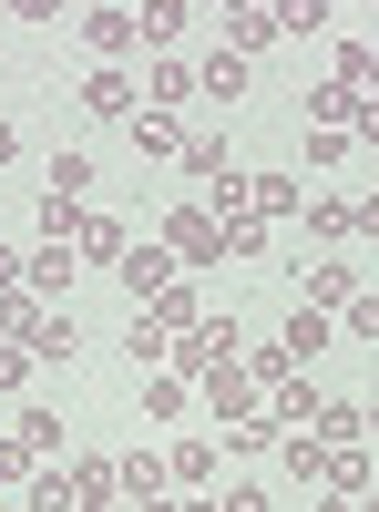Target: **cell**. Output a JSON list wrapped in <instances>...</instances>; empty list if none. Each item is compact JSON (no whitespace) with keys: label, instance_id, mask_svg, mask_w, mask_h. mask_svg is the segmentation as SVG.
<instances>
[{"label":"cell","instance_id":"cell-38","mask_svg":"<svg viewBox=\"0 0 379 512\" xmlns=\"http://www.w3.org/2000/svg\"><path fill=\"white\" fill-rule=\"evenodd\" d=\"M31 512H72V472H31Z\"/></svg>","mask_w":379,"mask_h":512},{"label":"cell","instance_id":"cell-46","mask_svg":"<svg viewBox=\"0 0 379 512\" xmlns=\"http://www.w3.org/2000/svg\"><path fill=\"white\" fill-rule=\"evenodd\" d=\"M11 164H21V134H11V123H0V175H11Z\"/></svg>","mask_w":379,"mask_h":512},{"label":"cell","instance_id":"cell-20","mask_svg":"<svg viewBox=\"0 0 379 512\" xmlns=\"http://www.w3.org/2000/svg\"><path fill=\"white\" fill-rule=\"evenodd\" d=\"M144 420H195V379L185 369H144Z\"/></svg>","mask_w":379,"mask_h":512},{"label":"cell","instance_id":"cell-31","mask_svg":"<svg viewBox=\"0 0 379 512\" xmlns=\"http://www.w3.org/2000/svg\"><path fill=\"white\" fill-rule=\"evenodd\" d=\"M226 52H236V62L277 52V21H267V11H236V21H226Z\"/></svg>","mask_w":379,"mask_h":512},{"label":"cell","instance_id":"cell-15","mask_svg":"<svg viewBox=\"0 0 379 512\" xmlns=\"http://www.w3.org/2000/svg\"><path fill=\"white\" fill-rule=\"evenodd\" d=\"M175 164H185V185H195V195H216V185L236 175V144H226V134H185Z\"/></svg>","mask_w":379,"mask_h":512},{"label":"cell","instance_id":"cell-18","mask_svg":"<svg viewBox=\"0 0 379 512\" xmlns=\"http://www.w3.org/2000/svg\"><path fill=\"white\" fill-rule=\"evenodd\" d=\"M328 82H349L359 103H379V41H359V31H349L339 52H328Z\"/></svg>","mask_w":379,"mask_h":512},{"label":"cell","instance_id":"cell-48","mask_svg":"<svg viewBox=\"0 0 379 512\" xmlns=\"http://www.w3.org/2000/svg\"><path fill=\"white\" fill-rule=\"evenodd\" d=\"M134 512H185V492H164V502H134Z\"/></svg>","mask_w":379,"mask_h":512},{"label":"cell","instance_id":"cell-25","mask_svg":"<svg viewBox=\"0 0 379 512\" xmlns=\"http://www.w3.org/2000/svg\"><path fill=\"white\" fill-rule=\"evenodd\" d=\"M277 472L287 482H328V441L318 431H277Z\"/></svg>","mask_w":379,"mask_h":512},{"label":"cell","instance_id":"cell-34","mask_svg":"<svg viewBox=\"0 0 379 512\" xmlns=\"http://www.w3.org/2000/svg\"><path fill=\"white\" fill-rule=\"evenodd\" d=\"M226 451H236V461H257V451H277V420H267V410H257V420H236V431H226Z\"/></svg>","mask_w":379,"mask_h":512},{"label":"cell","instance_id":"cell-44","mask_svg":"<svg viewBox=\"0 0 379 512\" xmlns=\"http://www.w3.org/2000/svg\"><path fill=\"white\" fill-rule=\"evenodd\" d=\"M0 11H11V21H62L72 0H0Z\"/></svg>","mask_w":379,"mask_h":512},{"label":"cell","instance_id":"cell-4","mask_svg":"<svg viewBox=\"0 0 379 512\" xmlns=\"http://www.w3.org/2000/svg\"><path fill=\"white\" fill-rule=\"evenodd\" d=\"M236 195H246V216H257V226L308 216V175H277V164H236Z\"/></svg>","mask_w":379,"mask_h":512},{"label":"cell","instance_id":"cell-17","mask_svg":"<svg viewBox=\"0 0 379 512\" xmlns=\"http://www.w3.org/2000/svg\"><path fill=\"white\" fill-rule=\"evenodd\" d=\"M72 256H82V267H123V256H134V226H123V216H82Z\"/></svg>","mask_w":379,"mask_h":512},{"label":"cell","instance_id":"cell-11","mask_svg":"<svg viewBox=\"0 0 379 512\" xmlns=\"http://www.w3.org/2000/svg\"><path fill=\"white\" fill-rule=\"evenodd\" d=\"M164 472H175V492H216V472H226V441H164Z\"/></svg>","mask_w":379,"mask_h":512},{"label":"cell","instance_id":"cell-49","mask_svg":"<svg viewBox=\"0 0 379 512\" xmlns=\"http://www.w3.org/2000/svg\"><path fill=\"white\" fill-rule=\"evenodd\" d=\"M216 11H226V21H236V11H267V0H216Z\"/></svg>","mask_w":379,"mask_h":512},{"label":"cell","instance_id":"cell-45","mask_svg":"<svg viewBox=\"0 0 379 512\" xmlns=\"http://www.w3.org/2000/svg\"><path fill=\"white\" fill-rule=\"evenodd\" d=\"M349 144H379V103H359V113H349Z\"/></svg>","mask_w":379,"mask_h":512},{"label":"cell","instance_id":"cell-10","mask_svg":"<svg viewBox=\"0 0 379 512\" xmlns=\"http://www.w3.org/2000/svg\"><path fill=\"white\" fill-rule=\"evenodd\" d=\"M318 410H328V390H318L308 369H287L277 390H267V420H277V431H318Z\"/></svg>","mask_w":379,"mask_h":512},{"label":"cell","instance_id":"cell-43","mask_svg":"<svg viewBox=\"0 0 379 512\" xmlns=\"http://www.w3.org/2000/svg\"><path fill=\"white\" fill-rule=\"evenodd\" d=\"M349 216H359V236L379 246V185H359V195H349Z\"/></svg>","mask_w":379,"mask_h":512},{"label":"cell","instance_id":"cell-12","mask_svg":"<svg viewBox=\"0 0 379 512\" xmlns=\"http://www.w3.org/2000/svg\"><path fill=\"white\" fill-rule=\"evenodd\" d=\"M72 277H82V256H72V246H31V277H21V297L62 308V297H72Z\"/></svg>","mask_w":379,"mask_h":512},{"label":"cell","instance_id":"cell-22","mask_svg":"<svg viewBox=\"0 0 379 512\" xmlns=\"http://www.w3.org/2000/svg\"><path fill=\"white\" fill-rule=\"evenodd\" d=\"M82 216H93V205H72V195H41V205H31V246H72V236H82Z\"/></svg>","mask_w":379,"mask_h":512},{"label":"cell","instance_id":"cell-51","mask_svg":"<svg viewBox=\"0 0 379 512\" xmlns=\"http://www.w3.org/2000/svg\"><path fill=\"white\" fill-rule=\"evenodd\" d=\"M359 512H379V482H369V492H359Z\"/></svg>","mask_w":379,"mask_h":512},{"label":"cell","instance_id":"cell-21","mask_svg":"<svg viewBox=\"0 0 379 512\" xmlns=\"http://www.w3.org/2000/svg\"><path fill=\"white\" fill-rule=\"evenodd\" d=\"M123 134H134V154H164V164H175V154H185V113H154V103H144Z\"/></svg>","mask_w":379,"mask_h":512},{"label":"cell","instance_id":"cell-40","mask_svg":"<svg viewBox=\"0 0 379 512\" xmlns=\"http://www.w3.org/2000/svg\"><path fill=\"white\" fill-rule=\"evenodd\" d=\"M21 277H31V246H21V236H0V297H21Z\"/></svg>","mask_w":379,"mask_h":512},{"label":"cell","instance_id":"cell-6","mask_svg":"<svg viewBox=\"0 0 379 512\" xmlns=\"http://www.w3.org/2000/svg\"><path fill=\"white\" fill-rule=\"evenodd\" d=\"M82 113H93V123H134V113H144L134 62H93V72H82Z\"/></svg>","mask_w":379,"mask_h":512},{"label":"cell","instance_id":"cell-2","mask_svg":"<svg viewBox=\"0 0 379 512\" xmlns=\"http://www.w3.org/2000/svg\"><path fill=\"white\" fill-rule=\"evenodd\" d=\"M0 338H21L31 359H82V328L62 308H41V297H0Z\"/></svg>","mask_w":379,"mask_h":512},{"label":"cell","instance_id":"cell-27","mask_svg":"<svg viewBox=\"0 0 379 512\" xmlns=\"http://www.w3.org/2000/svg\"><path fill=\"white\" fill-rule=\"evenodd\" d=\"M195 93H205V103H246V62H236V52H205V62H195Z\"/></svg>","mask_w":379,"mask_h":512},{"label":"cell","instance_id":"cell-30","mask_svg":"<svg viewBox=\"0 0 379 512\" xmlns=\"http://www.w3.org/2000/svg\"><path fill=\"white\" fill-rule=\"evenodd\" d=\"M359 144H349V123H308V175H339Z\"/></svg>","mask_w":379,"mask_h":512},{"label":"cell","instance_id":"cell-37","mask_svg":"<svg viewBox=\"0 0 379 512\" xmlns=\"http://www.w3.org/2000/svg\"><path fill=\"white\" fill-rule=\"evenodd\" d=\"M318 441H369V431H359V400H328V410H318Z\"/></svg>","mask_w":379,"mask_h":512},{"label":"cell","instance_id":"cell-24","mask_svg":"<svg viewBox=\"0 0 379 512\" xmlns=\"http://www.w3.org/2000/svg\"><path fill=\"white\" fill-rule=\"evenodd\" d=\"M11 441H21L31 461H52V451H62V410H52V400H21V420H11Z\"/></svg>","mask_w":379,"mask_h":512},{"label":"cell","instance_id":"cell-3","mask_svg":"<svg viewBox=\"0 0 379 512\" xmlns=\"http://www.w3.org/2000/svg\"><path fill=\"white\" fill-rule=\"evenodd\" d=\"M246 349H257V338H246V318H226V308H205L185 338H175V369L185 379H205V369H236Z\"/></svg>","mask_w":379,"mask_h":512},{"label":"cell","instance_id":"cell-39","mask_svg":"<svg viewBox=\"0 0 379 512\" xmlns=\"http://www.w3.org/2000/svg\"><path fill=\"white\" fill-rule=\"evenodd\" d=\"M339 328H349V338H379V287H359V297H349Z\"/></svg>","mask_w":379,"mask_h":512},{"label":"cell","instance_id":"cell-1","mask_svg":"<svg viewBox=\"0 0 379 512\" xmlns=\"http://www.w3.org/2000/svg\"><path fill=\"white\" fill-rule=\"evenodd\" d=\"M164 246H175V267H236V246H226V216L216 205H164Z\"/></svg>","mask_w":379,"mask_h":512},{"label":"cell","instance_id":"cell-35","mask_svg":"<svg viewBox=\"0 0 379 512\" xmlns=\"http://www.w3.org/2000/svg\"><path fill=\"white\" fill-rule=\"evenodd\" d=\"M349 113H359L349 82H318V93H308V123H349Z\"/></svg>","mask_w":379,"mask_h":512},{"label":"cell","instance_id":"cell-36","mask_svg":"<svg viewBox=\"0 0 379 512\" xmlns=\"http://www.w3.org/2000/svg\"><path fill=\"white\" fill-rule=\"evenodd\" d=\"M31 390V349H21V338H0V400H21Z\"/></svg>","mask_w":379,"mask_h":512},{"label":"cell","instance_id":"cell-5","mask_svg":"<svg viewBox=\"0 0 379 512\" xmlns=\"http://www.w3.org/2000/svg\"><path fill=\"white\" fill-rule=\"evenodd\" d=\"M195 400H205V410H216L226 431H236V420H257V410H267V379L236 359V369H205V379H195Z\"/></svg>","mask_w":379,"mask_h":512},{"label":"cell","instance_id":"cell-29","mask_svg":"<svg viewBox=\"0 0 379 512\" xmlns=\"http://www.w3.org/2000/svg\"><path fill=\"white\" fill-rule=\"evenodd\" d=\"M318 492H369V441H328V482Z\"/></svg>","mask_w":379,"mask_h":512},{"label":"cell","instance_id":"cell-9","mask_svg":"<svg viewBox=\"0 0 379 512\" xmlns=\"http://www.w3.org/2000/svg\"><path fill=\"white\" fill-rule=\"evenodd\" d=\"M175 277H185V267H175V246H164V236H144V246H134V256H123V267H113V287H123V297H134V308H154V297H164V287H175Z\"/></svg>","mask_w":379,"mask_h":512},{"label":"cell","instance_id":"cell-50","mask_svg":"<svg viewBox=\"0 0 379 512\" xmlns=\"http://www.w3.org/2000/svg\"><path fill=\"white\" fill-rule=\"evenodd\" d=\"M359 431H369V441H379V400H369V410H359Z\"/></svg>","mask_w":379,"mask_h":512},{"label":"cell","instance_id":"cell-53","mask_svg":"<svg viewBox=\"0 0 379 512\" xmlns=\"http://www.w3.org/2000/svg\"><path fill=\"white\" fill-rule=\"evenodd\" d=\"M369 11H379V0H369Z\"/></svg>","mask_w":379,"mask_h":512},{"label":"cell","instance_id":"cell-26","mask_svg":"<svg viewBox=\"0 0 379 512\" xmlns=\"http://www.w3.org/2000/svg\"><path fill=\"white\" fill-rule=\"evenodd\" d=\"M41 175H52L41 195H72V205H93V154H82V144H62L52 164H41Z\"/></svg>","mask_w":379,"mask_h":512},{"label":"cell","instance_id":"cell-8","mask_svg":"<svg viewBox=\"0 0 379 512\" xmlns=\"http://www.w3.org/2000/svg\"><path fill=\"white\" fill-rule=\"evenodd\" d=\"M82 52H93V62H134L144 52V21L123 11V0H93V11H82Z\"/></svg>","mask_w":379,"mask_h":512},{"label":"cell","instance_id":"cell-52","mask_svg":"<svg viewBox=\"0 0 379 512\" xmlns=\"http://www.w3.org/2000/svg\"><path fill=\"white\" fill-rule=\"evenodd\" d=\"M72 11H93V0H72Z\"/></svg>","mask_w":379,"mask_h":512},{"label":"cell","instance_id":"cell-28","mask_svg":"<svg viewBox=\"0 0 379 512\" xmlns=\"http://www.w3.org/2000/svg\"><path fill=\"white\" fill-rule=\"evenodd\" d=\"M308 236H318V246H349V236H359V216H349V195H339V185L308 195Z\"/></svg>","mask_w":379,"mask_h":512},{"label":"cell","instance_id":"cell-42","mask_svg":"<svg viewBox=\"0 0 379 512\" xmlns=\"http://www.w3.org/2000/svg\"><path fill=\"white\" fill-rule=\"evenodd\" d=\"M216 502H226V512H277V492H267V482H236V492H216Z\"/></svg>","mask_w":379,"mask_h":512},{"label":"cell","instance_id":"cell-32","mask_svg":"<svg viewBox=\"0 0 379 512\" xmlns=\"http://www.w3.org/2000/svg\"><path fill=\"white\" fill-rule=\"evenodd\" d=\"M267 21H277V41H308V31H328V0H267Z\"/></svg>","mask_w":379,"mask_h":512},{"label":"cell","instance_id":"cell-19","mask_svg":"<svg viewBox=\"0 0 379 512\" xmlns=\"http://www.w3.org/2000/svg\"><path fill=\"white\" fill-rule=\"evenodd\" d=\"M113 349L134 359V369H175V338L154 328V308H134V318H123V338H113Z\"/></svg>","mask_w":379,"mask_h":512},{"label":"cell","instance_id":"cell-47","mask_svg":"<svg viewBox=\"0 0 379 512\" xmlns=\"http://www.w3.org/2000/svg\"><path fill=\"white\" fill-rule=\"evenodd\" d=\"M318 512H359V492H318Z\"/></svg>","mask_w":379,"mask_h":512},{"label":"cell","instance_id":"cell-13","mask_svg":"<svg viewBox=\"0 0 379 512\" xmlns=\"http://www.w3.org/2000/svg\"><path fill=\"white\" fill-rule=\"evenodd\" d=\"M349 297H359V267H339V256H318V267H298V308H328V318H339Z\"/></svg>","mask_w":379,"mask_h":512},{"label":"cell","instance_id":"cell-16","mask_svg":"<svg viewBox=\"0 0 379 512\" xmlns=\"http://www.w3.org/2000/svg\"><path fill=\"white\" fill-rule=\"evenodd\" d=\"M134 21H144V52H185L195 0H134Z\"/></svg>","mask_w":379,"mask_h":512},{"label":"cell","instance_id":"cell-41","mask_svg":"<svg viewBox=\"0 0 379 512\" xmlns=\"http://www.w3.org/2000/svg\"><path fill=\"white\" fill-rule=\"evenodd\" d=\"M31 472H41V461H31V451H21V441H0V492H21V482H31Z\"/></svg>","mask_w":379,"mask_h":512},{"label":"cell","instance_id":"cell-33","mask_svg":"<svg viewBox=\"0 0 379 512\" xmlns=\"http://www.w3.org/2000/svg\"><path fill=\"white\" fill-rule=\"evenodd\" d=\"M195 318H205V308H195V277H175V287L154 297V328H164V338H185Z\"/></svg>","mask_w":379,"mask_h":512},{"label":"cell","instance_id":"cell-23","mask_svg":"<svg viewBox=\"0 0 379 512\" xmlns=\"http://www.w3.org/2000/svg\"><path fill=\"white\" fill-rule=\"evenodd\" d=\"M113 472H123V502H164V492H175V472H164V451H123Z\"/></svg>","mask_w":379,"mask_h":512},{"label":"cell","instance_id":"cell-7","mask_svg":"<svg viewBox=\"0 0 379 512\" xmlns=\"http://www.w3.org/2000/svg\"><path fill=\"white\" fill-rule=\"evenodd\" d=\"M267 349H277L287 369H318L328 349H339V318H328V308H287V318H277V338H267Z\"/></svg>","mask_w":379,"mask_h":512},{"label":"cell","instance_id":"cell-14","mask_svg":"<svg viewBox=\"0 0 379 512\" xmlns=\"http://www.w3.org/2000/svg\"><path fill=\"white\" fill-rule=\"evenodd\" d=\"M144 103H154V113H185V103H195V52H154Z\"/></svg>","mask_w":379,"mask_h":512}]
</instances>
